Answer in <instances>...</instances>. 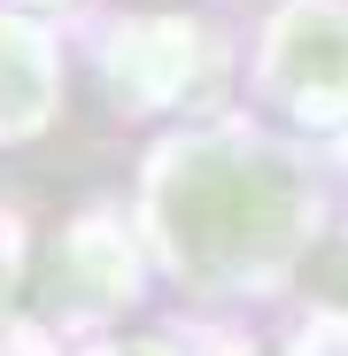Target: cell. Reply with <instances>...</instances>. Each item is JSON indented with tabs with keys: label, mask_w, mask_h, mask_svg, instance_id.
Returning <instances> with one entry per match:
<instances>
[{
	"label": "cell",
	"mask_w": 348,
	"mask_h": 356,
	"mask_svg": "<svg viewBox=\"0 0 348 356\" xmlns=\"http://www.w3.org/2000/svg\"><path fill=\"white\" fill-rule=\"evenodd\" d=\"M263 93L279 116L310 132L348 124V8L340 0H295L263 39Z\"/></svg>",
	"instance_id": "cell-2"
},
{
	"label": "cell",
	"mask_w": 348,
	"mask_h": 356,
	"mask_svg": "<svg viewBox=\"0 0 348 356\" xmlns=\"http://www.w3.org/2000/svg\"><path fill=\"white\" fill-rule=\"evenodd\" d=\"M317 194L302 163L256 132H201L155 163V241L179 279L209 294H256L310 248Z\"/></svg>",
	"instance_id": "cell-1"
}]
</instances>
